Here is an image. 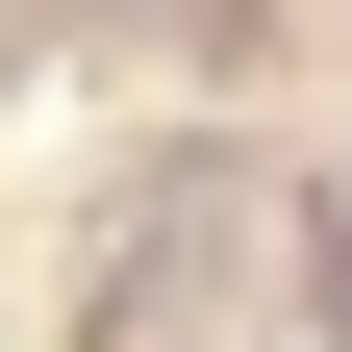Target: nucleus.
<instances>
[{
  "mask_svg": "<svg viewBox=\"0 0 352 352\" xmlns=\"http://www.w3.org/2000/svg\"><path fill=\"white\" fill-rule=\"evenodd\" d=\"M302 302H327V352H352V176L302 201Z\"/></svg>",
  "mask_w": 352,
  "mask_h": 352,
  "instance_id": "f257e3e1",
  "label": "nucleus"
}]
</instances>
